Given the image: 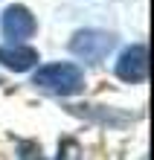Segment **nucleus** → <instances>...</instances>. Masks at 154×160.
Masks as SVG:
<instances>
[{"mask_svg": "<svg viewBox=\"0 0 154 160\" xmlns=\"http://www.w3.org/2000/svg\"><path fill=\"white\" fill-rule=\"evenodd\" d=\"M32 84L55 96H76L84 90V73L70 61H58V64H44L35 70Z\"/></svg>", "mask_w": 154, "mask_h": 160, "instance_id": "f257e3e1", "label": "nucleus"}, {"mask_svg": "<svg viewBox=\"0 0 154 160\" xmlns=\"http://www.w3.org/2000/svg\"><path fill=\"white\" fill-rule=\"evenodd\" d=\"M113 44H117V38L111 32H105V29H79L70 38V52L79 55L82 61L99 64L102 58H108Z\"/></svg>", "mask_w": 154, "mask_h": 160, "instance_id": "f03ea898", "label": "nucleus"}, {"mask_svg": "<svg viewBox=\"0 0 154 160\" xmlns=\"http://www.w3.org/2000/svg\"><path fill=\"white\" fill-rule=\"evenodd\" d=\"M117 76L128 84H140L148 79V47L146 44H131L128 50H122L117 61Z\"/></svg>", "mask_w": 154, "mask_h": 160, "instance_id": "7ed1b4c3", "label": "nucleus"}, {"mask_svg": "<svg viewBox=\"0 0 154 160\" xmlns=\"http://www.w3.org/2000/svg\"><path fill=\"white\" fill-rule=\"evenodd\" d=\"M3 35L12 41H23V38H32L35 35V18L26 6L15 3L3 12Z\"/></svg>", "mask_w": 154, "mask_h": 160, "instance_id": "20e7f679", "label": "nucleus"}, {"mask_svg": "<svg viewBox=\"0 0 154 160\" xmlns=\"http://www.w3.org/2000/svg\"><path fill=\"white\" fill-rule=\"evenodd\" d=\"M0 64L6 70H15V73H26L38 64V52L32 47H21V44H12V47H0Z\"/></svg>", "mask_w": 154, "mask_h": 160, "instance_id": "39448f33", "label": "nucleus"}, {"mask_svg": "<svg viewBox=\"0 0 154 160\" xmlns=\"http://www.w3.org/2000/svg\"><path fill=\"white\" fill-rule=\"evenodd\" d=\"M70 114L76 117H84V119H96V122H105V125H125V122H131L128 114H117V111H105L99 105H70L67 108Z\"/></svg>", "mask_w": 154, "mask_h": 160, "instance_id": "423d86ee", "label": "nucleus"}, {"mask_svg": "<svg viewBox=\"0 0 154 160\" xmlns=\"http://www.w3.org/2000/svg\"><path fill=\"white\" fill-rule=\"evenodd\" d=\"M17 154H21V160H44L41 146L32 143V140H21L17 143Z\"/></svg>", "mask_w": 154, "mask_h": 160, "instance_id": "0eeeda50", "label": "nucleus"}, {"mask_svg": "<svg viewBox=\"0 0 154 160\" xmlns=\"http://www.w3.org/2000/svg\"><path fill=\"white\" fill-rule=\"evenodd\" d=\"M58 160H79V146L76 140H64L58 146Z\"/></svg>", "mask_w": 154, "mask_h": 160, "instance_id": "6e6552de", "label": "nucleus"}]
</instances>
